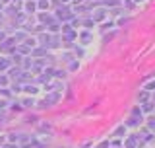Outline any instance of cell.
<instances>
[{
  "label": "cell",
  "instance_id": "6da1fadb",
  "mask_svg": "<svg viewBox=\"0 0 155 148\" xmlns=\"http://www.w3.org/2000/svg\"><path fill=\"white\" fill-rule=\"evenodd\" d=\"M149 127H151V129H155V119H151V123H149Z\"/></svg>",
  "mask_w": 155,
  "mask_h": 148
}]
</instances>
